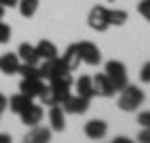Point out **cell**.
Returning <instances> with one entry per match:
<instances>
[{
    "label": "cell",
    "mask_w": 150,
    "mask_h": 143,
    "mask_svg": "<svg viewBox=\"0 0 150 143\" xmlns=\"http://www.w3.org/2000/svg\"><path fill=\"white\" fill-rule=\"evenodd\" d=\"M144 99H146L144 89L128 83V85L121 89V94H119V110H123V112H134V110L141 107Z\"/></svg>",
    "instance_id": "6da1fadb"
},
{
    "label": "cell",
    "mask_w": 150,
    "mask_h": 143,
    "mask_svg": "<svg viewBox=\"0 0 150 143\" xmlns=\"http://www.w3.org/2000/svg\"><path fill=\"white\" fill-rule=\"evenodd\" d=\"M105 76L110 78V83L114 85L117 92H121L128 85V72H125V65L121 61H108L105 63Z\"/></svg>",
    "instance_id": "7a4b0ae2"
},
{
    "label": "cell",
    "mask_w": 150,
    "mask_h": 143,
    "mask_svg": "<svg viewBox=\"0 0 150 143\" xmlns=\"http://www.w3.org/2000/svg\"><path fill=\"white\" fill-rule=\"evenodd\" d=\"M88 25L94 31H105L110 27V23H108V7H103V5L92 7L88 13Z\"/></svg>",
    "instance_id": "3957f363"
},
{
    "label": "cell",
    "mask_w": 150,
    "mask_h": 143,
    "mask_svg": "<svg viewBox=\"0 0 150 143\" xmlns=\"http://www.w3.org/2000/svg\"><path fill=\"white\" fill-rule=\"evenodd\" d=\"M76 47H79V54H81V61L88 63V65H99L101 63V49L96 47V45L92 43V40H81V43H76Z\"/></svg>",
    "instance_id": "277c9868"
},
{
    "label": "cell",
    "mask_w": 150,
    "mask_h": 143,
    "mask_svg": "<svg viewBox=\"0 0 150 143\" xmlns=\"http://www.w3.org/2000/svg\"><path fill=\"white\" fill-rule=\"evenodd\" d=\"M61 105H63V110L69 112V114H85V112H88V107H90V99H88V96H81V94H76V96L69 94Z\"/></svg>",
    "instance_id": "5b68a950"
},
{
    "label": "cell",
    "mask_w": 150,
    "mask_h": 143,
    "mask_svg": "<svg viewBox=\"0 0 150 143\" xmlns=\"http://www.w3.org/2000/svg\"><path fill=\"white\" fill-rule=\"evenodd\" d=\"M92 87H94V94H99L103 99H110V96L117 94V89H114V85L110 83V78L105 76V72H103V74H96L92 78Z\"/></svg>",
    "instance_id": "8992f818"
},
{
    "label": "cell",
    "mask_w": 150,
    "mask_h": 143,
    "mask_svg": "<svg viewBox=\"0 0 150 143\" xmlns=\"http://www.w3.org/2000/svg\"><path fill=\"white\" fill-rule=\"evenodd\" d=\"M43 87H45V83L40 76H23V81H20V92L31 96V99H38Z\"/></svg>",
    "instance_id": "52a82bcc"
},
{
    "label": "cell",
    "mask_w": 150,
    "mask_h": 143,
    "mask_svg": "<svg viewBox=\"0 0 150 143\" xmlns=\"http://www.w3.org/2000/svg\"><path fill=\"white\" fill-rule=\"evenodd\" d=\"M18 116H20V121H23V125L34 128V125H38L40 121H43V107L36 105V103H31V105L25 107V110H23Z\"/></svg>",
    "instance_id": "ba28073f"
},
{
    "label": "cell",
    "mask_w": 150,
    "mask_h": 143,
    "mask_svg": "<svg viewBox=\"0 0 150 143\" xmlns=\"http://www.w3.org/2000/svg\"><path fill=\"white\" fill-rule=\"evenodd\" d=\"M108 134V123L101 121V118H92L85 123V137L92 139V141H99V139H105Z\"/></svg>",
    "instance_id": "9c48e42d"
},
{
    "label": "cell",
    "mask_w": 150,
    "mask_h": 143,
    "mask_svg": "<svg viewBox=\"0 0 150 143\" xmlns=\"http://www.w3.org/2000/svg\"><path fill=\"white\" fill-rule=\"evenodd\" d=\"M38 69H40V78H43V81H45V78L50 81V78H54L56 74H61L63 69H67V67H65V65H63V61L56 56V58H50V61H45Z\"/></svg>",
    "instance_id": "30bf717a"
},
{
    "label": "cell",
    "mask_w": 150,
    "mask_h": 143,
    "mask_svg": "<svg viewBox=\"0 0 150 143\" xmlns=\"http://www.w3.org/2000/svg\"><path fill=\"white\" fill-rule=\"evenodd\" d=\"M20 56L18 54H2L0 56V72L2 74H7V76H11V74H18V67H20Z\"/></svg>",
    "instance_id": "8fae6325"
},
{
    "label": "cell",
    "mask_w": 150,
    "mask_h": 143,
    "mask_svg": "<svg viewBox=\"0 0 150 143\" xmlns=\"http://www.w3.org/2000/svg\"><path fill=\"white\" fill-rule=\"evenodd\" d=\"M50 125L54 132H63V128H65V110L61 103L50 105Z\"/></svg>",
    "instance_id": "7c38bea8"
},
{
    "label": "cell",
    "mask_w": 150,
    "mask_h": 143,
    "mask_svg": "<svg viewBox=\"0 0 150 143\" xmlns=\"http://www.w3.org/2000/svg\"><path fill=\"white\" fill-rule=\"evenodd\" d=\"M31 103H34V99H31V96H27V94L18 92V94H13L11 99L7 101V107H9L13 114H20L23 110H25V107H29Z\"/></svg>",
    "instance_id": "4fadbf2b"
},
{
    "label": "cell",
    "mask_w": 150,
    "mask_h": 143,
    "mask_svg": "<svg viewBox=\"0 0 150 143\" xmlns=\"http://www.w3.org/2000/svg\"><path fill=\"white\" fill-rule=\"evenodd\" d=\"M18 56L23 63H29V65H38V61H40V56L36 51V45H29V43H20Z\"/></svg>",
    "instance_id": "5bb4252c"
},
{
    "label": "cell",
    "mask_w": 150,
    "mask_h": 143,
    "mask_svg": "<svg viewBox=\"0 0 150 143\" xmlns=\"http://www.w3.org/2000/svg\"><path fill=\"white\" fill-rule=\"evenodd\" d=\"M63 65L69 69V72H74L79 65H81V54H79V47L76 45H69L67 49H65V54H63Z\"/></svg>",
    "instance_id": "9a60e30c"
},
{
    "label": "cell",
    "mask_w": 150,
    "mask_h": 143,
    "mask_svg": "<svg viewBox=\"0 0 150 143\" xmlns=\"http://www.w3.org/2000/svg\"><path fill=\"white\" fill-rule=\"evenodd\" d=\"M36 51H38V56H40V61H50V58H56L58 56L56 45L52 43V40H45V38L36 43Z\"/></svg>",
    "instance_id": "2e32d148"
},
{
    "label": "cell",
    "mask_w": 150,
    "mask_h": 143,
    "mask_svg": "<svg viewBox=\"0 0 150 143\" xmlns=\"http://www.w3.org/2000/svg\"><path fill=\"white\" fill-rule=\"evenodd\" d=\"M50 139H52V130H47V128H38V125H34L31 132L25 134V141H29V143H47Z\"/></svg>",
    "instance_id": "e0dca14e"
},
{
    "label": "cell",
    "mask_w": 150,
    "mask_h": 143,
    "mask_svg": "<svg viewBox=\"0 0 150 143\" xmlns=\"http://www.w3.org/2000/svg\"><path fill=\"white\" fill-rule=\"evenodd\" d=\"M74 87H76V94H81V96H88V99H92V96H94L92 76H81V78H76Z\"/></svg>",
    "instance_id": "ac0fdd59"
},
{
    "label": "cell",
    "mask_w": 150,
    "mask_h": 143,
    "mask_svg": "<svg viewBox=\"0 0 150 143\" xmlns=\"http://www.w3.org/2000/svg\"><path fill=\"white\" fill-rule=\"evenodd\" d=\"M18 11L23 18H31V16H36L38 11V0H18Z\"/></svg>",
    "instance_id": "d6986e66"
},
{
    "label": "cell",
    "mask_w": 150,
    "mask_h": 143,
    "mask_svg": "<svg viewBox=\"0 0 150 143\" xmlns=\"http://www.w3.org/2000/svg\"><path fill=\"white\" fill-rule=\"evenodd\" d=\"M125 20H128V13L123 9H108V23H110V27H121V25H125Z\"/></svg>",
    "instance_id": "ffe728a7"
},
{
    "label": "cell",
    "mask_w": 150,
    "mask_h": 143,
    "mask_svg": "<svg viewBox=\"0 0 150 143\" xmlns=\"http://www.w3.org/2000/svg\"><path fill=\"white\" fill-rule=\"evenodd\" d=\"M38 99L43 101L45 105H54V103H56V96H54V89H52V85H45L43 89H40V94H38Z\"/></svg>",
    "instance_id": "44dd1931"
},
{
    "label": "cell",
    "mask_w": 150,
    "mask_h": 143,
    "mask_svg": "<svg viewBox=\"0 0 150 143\" xmlns=\"http://www.w3.org/2000/svg\"><path fill=\"white\" fill-rule=\"evenodd\" d=\"M9 40H11V27L2 23V18H0V45H7Z\"/></svg>",
    "instance_id": "7402d4cb"
},
{
    "label": "cell",
    "mask_w": 150,
    "mask_h": 143,
    "mask_svg": "<svg viewBox=\"0 0 150 143\" xmlns=\"http://www.w3.org/2000/svg\"><path fill=\"white\" fill-rule=\"evenodd\" d=\"M137 9H139V13H141V16H144V18L150 23V0H141Z\"/></svg>",
    "instance_id": "603a6c76"
},
{
    "label": "cell",
    "mask_w": 150,
    "mask_h": 143,
    "mask_svg": "<svg viewBox=\"0 0 150 143\" xmlns=\"http://www.w3.org/2000/svg\"><path fill=\"white\" fill-rule=\"evenodd\" d=\"M139 78H141V83H150V61L146 63L144 67H141V72H139Z\"/></svg>",
    "instance_id": "cb8c5ba5"
},
{
    "label": "cell",
    "mask_w": 150,
    "mask_h": 143,
    "mask_svg": "<svg viewBox=\"0 0 150 143\" xmlns=\"http://www.w3.org/2000/svg\"><path fill=\"white\" fill-rule=\"evenodd\" d=\"M137 123L141 125V128H150V112H141L137 116Z\"/></svg>",
    "instance_id": "d4e9b609"
},
{
    "label": "cell",
    "mask_w": 150,
    "mask_h": 143,
    "mask_svg": "<svg viewBox=\"0 0 150 143\" xmlns=\"http://www.w3.org/2000/svg\"><path fill=\"white\" fill-rule=\"evenodd\" d=\"M139 141H141V143H150V128H144V130H141Z\"/></svg>",
    "instance_id": "484cf974"
},
{
    "label": "cell",
    "mask_w": 150,
    "mask_h": 143,
    "mask_svg": "<svg viewBox=\"0 0 150 143\" xmlns=\"http://www.w3.org/2000/svg\"><path fill=\"white\" fill-rule=\"evenodd\" d=\"M0 2L5 5V9H7V7L11 9V7H16V5H18V0H0Z\"/></svg>",
    "instance_id": "4316f807"
},
{
    "label": "cell",
    "mask_w": 150,
    "mask_h": 143,
    "mask_svg": "<svg viewBox=\"0 0 150 143\" xmlns=\"http://www.w3.org/2000/svg\"><path fill=\"white\" fill-rule=\"evenodd\" d=\"M5 110H7V99L2 96V94H0V114L5 112Z\"/></svg>",
    "instance_id": "83f0119b"
},
{
    "label": "cell",
    "mask_w": 150,
    "mask_h": 143,
    "mask_svg": "<svg viewBox=\"0 0 150 143\" xmlns=\"http://www.w3.org/2000/svg\"><path fill=\"white\" fill-rule=\"evenodd\" d=\"M11 139H9V134H0V143H9Z\"/></svg>",
    "instance_id": "f1b7e54d"
},
{
    "label": "cell",
    "mask_w": 150,
    "mask_h": 143,
    "mask_svg": "<svg viewBox=\"0 0 150 143\" xmlns=\"http://www.w3.org/2000/svg\"><path fill=\"white\" fill-rule=\"evenodd\" d=\"M2 16H5V5L0 2V18H2Z\"/></svg>",
    "instance_id": "f546056e"
}]
</instances>
